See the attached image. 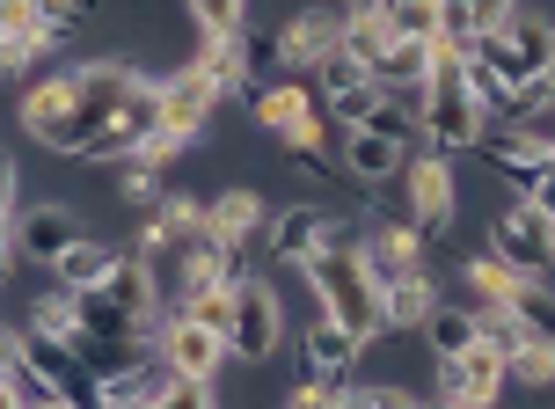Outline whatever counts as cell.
Returning a JSON list of instances; mask_svg holds the SVG:
<instances>
[{"label":"cell","mask_w":555,"mask_h":409,"mask_svg":"<svg viewBox=\"0 0 555 409\" xmlns=\"http://www.w3.org/2000/svg\"><path fill=\"white\" fill-rule=\"evenodd\" d=\"M380 15H388V29H395V37L439 44V29H446V0H388Z\"/></svg>","instance_id":"cell-29"},{"label":"cell","mask_w":555,"mask_h":409,"mask_svg":"<svg viewBox=\"0 0 555 409\" xmlns=\"http://www.w3.org/2000/svg\"><path fill=\"white\" fill-rule=\"evenodd\" d=\"M249 110H256V125H263L271 139H293L307 117L322 110V95H314V81H293V74H285V81H263V88H256Z\"/></svg>","instance_id":"cell-21"},{"label":"cell","mask_w":555,"mask_h":409,"mask_svg":"<svg viewBox=\"0 0 555 409\" xmlns=\"http://www.w3.org/2000/svg\"><path fill=\"white\" fill-rule=\"evenodd\" d=\"M330 409H380V381H344V387H330Z\"/></svg>","instance_id":"cell-36"},{"label":"cell","mask_w":555,"mask_h":409,"mask_svg":"<svg viewBox=\"0 0 555 409\" xmlns=\"http://www.w3.org/2000/svg\"><path fill=\"white\" fill-rule=\"evenodd\" d=\"M191 8L197 37H227V29H249V0H183Z\"/></svg>","instance_id":"cell-34"},{"label":"cell","mask_w":555,"mask_h":409,"mask_svg":"<svg viewBox=\"0 0 555 409\" xmlns=\"http://www.w3.org/2000/svg\"><path fill=\"white\" fill-rule=\"evenodd\" d=\"M23 329H44V336H74V344H81V293H66V285H44V293L23 307Z\"/></svg>","instance_id":"cell-26"},{"label":"cell","mask_w":555,"mask_h":409,"mask_svg":"<svg viewBox=\"0 0 555 409\" xmlns=\"http://www.w3.org/2000/svg\"><path fill=\"white\" fill-rule=\"evenodd\" d=\"M439 301H446V293H439V278H431V271L395 278V285H388V336H402V329H424Z\"/></svg>","instance_id":"cell-25"},{"label":"cell","mask_w":555,"mask_h":409,"mask_svg":"<svg viewBox=\"0 0 555 409\" xmlns=\"http://www.w3.org/2000/svg\"><path fill=\"white\" fill-rule=\"evenodd\" d=\"M351 242H359V227L344 213H330V205H285L271 219V234H263V256L271 264H314L322 248H351Z\"/></svg>","instance_id":"cell-5"},{"label":"cell","mask_w":555,"mask_h":409,"mask_svg":"<svg viewBox=\"0 0 555 409\" xmlns=\"http://www.w3.org/2000/svg\"><path fill=\"white\" fill-rule=\"evenodd\" d=\"M336 154H344V176H351V183H373V191H388L395 176L410 168V146L388 139V132H344Z\"/></svg>","instance_id":"cell-20"},{"label":"cell","mask_w":555,"mask_h":409,"mask_svg":"<svg viewBox=\"0 0 555 409\" xmlns=\"http://www.w3.org/2000/svg\"><path fill=\"white\" fill-rule=\"evenodd\" d=\"M125 315H132L139 329H154L162 336V271H154V256H139V248H117V271H111V285H103Z\"/></svg>","instance_id":"cell-17"},{"label":"cell","mask_w":555,"mask_h":409,"mask_svg":"<svg viewBox=\"0 0 555 409\" xmlns=\"http://www.w3.org/2000/svg\"><path fill=\"white\" fill-rule=\"evenodd\" d=\"M271 205H263V191H249V183H227L220 197H212V213H205V234L220 248H242L249 256V242H263L271 234Z\"/></svg>","instance_id":"cell-16"},{"label":"cell","mask_w":555,"mask_h":409,"mask_svg":"<svg viewBox=\"0 0 555 409\" xmlns=\"http://www.w3.org/2000/svg\"><path fill=\"white\" fill-rule=\"evenodd\" d=\"M111 271H117V248L88 234V242H74L52 264V285H66V293H103V285H111Z\"/></svg>","instance_id":"cell-22"},{"label":"cell","mask_w":555,"mask_h":409,"mask_svg":"<svg viewBox=\"0 0 555 409\" xmlns=\"http://www.w3.org/2000/svg\"><path fill=\"white\" fill-rule=\"evenodd\" d=\"M359 358H365V336L351 322H336V315H314V322H307V336H300V373L344 387V381H359Z\"/></svg>","instance_id":"cell-13"},{"label":"cell","mask_w":555,"mask_h":409,"mask_svg":"<svg viewBox=\"0 0 555 409\" xmlns=\"http://www.w3.org/2000/svg\"><path fill=\"white\" fill-rule=\"evenodd\" d=\"M117 191H125V205H146V213H154L168 197V168L146 162V154H125V162H117Z\"/></svg>","instance_id":"cell-30"},{"label":"cell","mask_w":555,"mask_h":409,"mask_svg":"<svg viewBox=\"0 0 555 409\" xmlns=\"http://www.w3.org/2000/svg\"><path fill=\"white\" fill-rule=\"evenodd\" d=\"M527 197H533V205H541V213L555 219V154H548V168H541V183H533Z\"/></svg>","instance_id":"cell-39"},{"label":"cell","mask_w":555,"mask_h":409,"mask_svg":"<svg viewBox=\"0 0 555 409\" xmlns=\"http://www.w3.org/2000/svg\"><path fill=\"white\" fill-rule=\"evenodd\" d=\"M504 358H512V381L519 387H555V344L541 336V329L519 322V336L504 344Z\"/></svg>","instance_id":"cell-27"},{"label":"cell","mask_w":555,"mask_h":409,"mask_svg":"<svg viewBox=\"0 0 555 409\" xmlns=\"http://www.w3.org/2000/svg\"><path fill=\"white\" fill-rule=\"evenodd\" d=\"M482 66L490 74H504L512 88H533V81H555V23L541 15V8H519L504 29H490L482 37Z\"/></svg>","instance_id":"cell-4"},{"label":"cell","mask_w":555,"mask_h":409,"mask_svg":"<svg viewBox=\"0 0 555 409\" xmlns=\"http://www.w3.org/2000/svg\"><path fill=\"white\" fill-rule=\"evenodd\" d=\"M307 81H314V95H322V103H336V95H351V88H373V66H359L351 52H330L314 74H307Z\"/></svg>","instance_id":"cell-31"},{"label":"cell","mask_w":555,"mask_h":409,"mask_svg":"<svg viewBox=\"0 0 555 409\" xmlns=\"http://www.w3.org/2000/svg\"><path fill=\"white\" fill-rule=\"evenodd\" d=\"M23 132L37 139V146H66V132H74V117H81V74L66 66V74H44V81H29L23 88Z\"/></svg>","instance_id":"cell-10"},{"label":"cell","mask_w":555,"mask_h":409,"mask_svg":"<svg viewBox=\"0 0 555 409\" xmlns=\"http://www.w3.org/2000/svg\"><path fill=\"white\" fill-rule=\"evenodd\" d=\"M205 81L220 95H256V59H249V29H227V37H197V59H191Z\"/></svg>","instance_id":"cell-19"},{"label":"cell","mask_w":555,"mask_h":409,"mask_svg":"<svg viewBox=\"0 0 555 409\" xmlns=\"http://www.w3.org/2000/svg\"><path fill=\"white\" fill-rule=\"evenodd\" d=\"M162 358L183 373V381H220L227 358H234V336H227V329H212V322H191V315H176V307H168Z\"/></svg>","instance_id":"cell-9"},{"label":"cell","mask_w":555,"mask_h":409,"mask_svg":"<svg viewBox=\"0 0 555 409\" xmlns=\"http://www.w3.org/2000/svg\"><path fill=\"white\" fill-rule=\"evenodd\" d=\"M490 248L519 278H548L555 271V219L533 205V197H512L498 219H490Z\"/></svg>","instance_id":"cell-6"},{"label":"cell","mask_w":555,"mask_h":409,"mask_svg":"<svg viewBox=\"0 0 555 409\" xmlns=\"http://www.w3.org/2000/svg\"><path fill=\"white\" fill-rule=\"evenodd\" d=\"M212 110H220V88L205 81L197 66H176V74H162V132L183 139L191 146L205 125H212Z\"/></svg>","instance_id":"cell-15"},{"label":"cell","mask_w":555,"mask_h":409,"mask_svg":"<svg viewBox=\"0 0 555 409\" xmlns=\"http://www.w3.org/2000/svg\"><path fill=\"white\" fill-rule=\"evenodd\" d=\"M519 285H527V278L512 271L498 248H482V256L461 264V301H468L475 315H519Z\"/></svg>","instance_id":"cell-18"},{"label":"cell","mask_w":555,"mask_h":409,"mask_svg":"<svg viewBox=\"0 0 555 409\" xmlns=\"http://www.w3.org/2000/svg\"><path fill=\"white\" fill-rule=\"evenodd\" d=\"M300 278L314 285V307L336 315V322H351L365 344L388 336V285L373 278V264H365L359 242H351V248H322L314 264H300Z\"/></svg>","instance_id":"cell-1"},{"label":"cell","mask_w":555,"mask_h":409,"mask_svg":"<svg viewBox=\"0 0 555 409\" xmlns=\"http://www.w3.org/2000/svg\"><path fill=\"white\" fill-rule=\"evenodd\" d=\"M482 125H490V110H482V95L468 81V59L439 52V74L424 88V146L431 154H468L482 139Z\"/></svg>","instance_id":"cell-2"},{"label":"cell","mask_w":555,"mask_h":409,"mask_svg":"<svg viewBox=\"0 0 555 409\" xmlns=\"http://www.w3.org/2000/svg\"><path fill=\"white\" fill-rule=\"evenodd\" d=\"M234 366H271L285 344V301H278L271 278H242V301H234Z\"/></svg>","instance_id":"cell-7"},{"label":"cell","mask_w":555,"mask_h":409,"mask_svg":"<svg viewBox=\"0 0 555 409\" xmlns=\"http://www.w3.org/2000/svg\"><path fill=\"white\" fill-rule=\"evenodd\" d=\"M424 344H431V358H461L482 344V315H475L468 301H439L431 307V322H424Z\"/></svg>","instance_id":"cell-24"},{"label":"cell","mask_w":555,"mask_h":409,"mask_svg":"<svg viewBox=\"0 0 555 409\" xmlns=\"http://www.w3.org/2000/svg\"><path fill=\"white\" fill-rule=\"evenodd\" d=\"M154 409H212V381H176Z\"/></svg>","instance_id":"cell-37"},{"label":"cell","mask_w":555,"mask_h":409,"mask_svg":"<svg viewBox=\"0 0 555 409\" xmlns=\"http://www.w3.org/2000/svg\"><path fill=\"white\" fill-rule=\"evenodd\" d=\"M336 8H344V15H380L388 0H336Z\"/></svg>","instance_id":"cell-40"},{"label":"cell","mask_w":555,"mask_h":409,"mask_svg":"<svg viewBox=\"0 0 555 409\" xmlns=\"http://www.w3.org/2000/svg\"><path fill=\"white\" fill-rule=\"evenodd\" d=\"M359 248H365V264H373V278L380 285H395V278H410V271H431V234L424 227H410V219H373L359 234Z\"/></svg>","instance_id":"cell-12"},{"label":"cell","mask_w":555,"mask_h":409,"mask_svg":"<svg viewBox=\"0 0 555 409\" xmlns=\"http://www.w3.org/2000/svg\"><path fill=\"white\" fill-rule=\"evenodd\" d=\"M0 373H8V381H0V409H44V402H59V387L37 373V358H29L15 336H8V352H0Z\"/></svg>","instance_id":"cell-23"},{"label":"cell","mask_w":555,"mask_h":409,"mask_svg":"<svg viewBox=\"0 0 555 409\" xmlns=\"http://www.w3.org/2000/svg\"><path fill=\"white\" fill-rule=\"evenodd\" d=\"M74 242H88V227L74 219V205L52 197V205H29V213L8 227V264H44V271H52Z\"/></svg>","instance_id":"cell-8"},{"label":"cell","mask_w":555,"mask_h":409,"mask_svg":"<svg viewBox=\"0 0 555 409\" xmlns=\"http://www.w3.org/2000/svg\"><path fill=\"white\" fill-rule=\"evenodd\" d=\"M519 8H527V0H475V23H482V37H490V29H504Z\"/></svg>","instance_id":"cell-38"},{"label":"cell","mask_w":555,"mask_h":409,"mask_svg":"<svg viewBox=\"0 0 555 409\" xmlns=\"http://www.w3.org/2000/svg\"><path fill=\"white\" fill-rule=\"evenodd\" d=\"M395 44H402V37H395V29H388V15H351V29H344V52L359 59V66H373V81L388 74Z\"/></svg>","instance_id":"cell-28"},{"label":"cell","mask_w":555,"mask_h":409,"mask_svg":"<svg viewBox=\"0 0 555 409\" xmlns=\"http://www.w3.org/2000/svg\"><path fill=\"white\" fill-rule=\"evenodd\" d=\"M344 29H351V15H344L336 0L300 8L293 23H278V37H285V74H314L330 52H344Z\"/></svg>","instance_id":"cell-14"},{"label":"cell","mask_w":555,"mask_h":409,"mask_svg":"<svg viewBox=\"0 0 555 409\" xmlns=\"http://www.w3.org/2000/svg\"><path fill=\"white\" fill-rule=\"evenodd\" d=\"M388 219H410L424 227L431 242L453 234V219H461V176H453V154H431V146H416L410 168L395 176V205Z\"/></svg>","instance_id":"cell-3"},{"label":"cell","mask_w":555,"mask_h":409,"mask_svg":"<svg viewBox=\"0 0 555 409\" xmlns=\"http://www.w3.org/2000/svg\"><path fill=\"white\" fill-rule=\"evenodd\" d=\"M519 322L541 329V336L555 344V293H548V278H527V285H519Z\"/></svg>","instance_id":"cell-35"},{"label":"cell","mask_w":555,"mask_h":409,"mask_svg":"<svg viewBox=\"0 0 555 409\" xmlns=\"http://www.w3.org/2000/svg\"><path fill=\"white\" fill-rule=\"evenodd\" d=\"M475 154L498 168L504 183H519V197H527L533 183H541V168H548L555 146L533 132V125H504V117H490V125H482V139H475Z\"/></svg>","instance_id":"cell-11"},{"label":"cell","mask_w":555,"mask_h":409,"mask_svg":"<svg viewBox=\"0 0 555 409\" xmlns=\"http://www.w3.org/2000/svg\"><path fill=\"white\" fill-rule=\"evenodd\" d=\"M234 301H242V285H197V293H183L176 301V315H191V322H212V329H234Z\"/></svg>","instance_id":"cell-33"},{"label":"cell","mask_w":555,"mask_h":409,"mask_svg":"<svg viewBox=\"0 0 555 409\" xmlns=\"http://www.w3.org/2000/svg\"><path fill=\"white\" fill-rule=\"evenodd\" d=\"M52 44H66L59 29H0V66L23 81V74H29V66H37L44 52H52Z\"/></svg>","instance_id":"cell-32"}]
</instances>
